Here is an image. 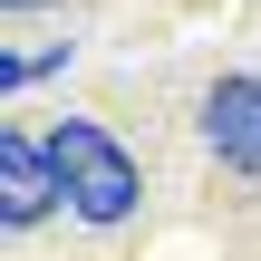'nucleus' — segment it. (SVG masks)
<instances>
[{"mask_svg": "<svg viewBox=\"0 0 261 261\" xmlns=\"http://www.w3.org/2000/svg\"><path fill=\"white\" fill-rule=\"evenodd\" d=\"M48 165H58V194H68L87 223H126V213H136V165H126V145H116L107 126H87V116H58V136H48Z\"/></svg>", "mask_w": 261, "mask_h": 261, "instance_id": "nucleus-1", "label": "nucleus"}, {"mask_svg": "<svg viewBox=\"0 0 261 261\" xmlns=\"http://www.w3.org/2000/svg\"><path fill=\"white\" fill-rule=\"evenodd\" d=\"M203 136H213L223 165L261 174V77H223V87L203 97Z\"/></svg>", "mask_w": 261, "mask_h": 261, "instance_id": "nucleus-2", "label": "nucleus"}, {"mask_svg": "<svg viewBox=\"0 0 261 261\" xmlns=\"http://www.w3.org/2000/svg\"><path fill=\"white\" fill-rule=\"evenodd\" d=\"M48 203H58V165H48V145L0 136V213H10V223H39Z\"/></svg>", "mask_w": 261, "mask_h": 261, "instance_id": "nucleus-3", "label": "nucleus"}, {"mask_svg": "<svg viewBox=\"0 0 261 261\" xmlns=\"http://www.w3.org/2000/svg\"><path fill=\"white\" fill-rule=\"evenodd\" d=\"M48 58H58V48H10V58H0V87H29Z\"/></svg>", "mask_w": 261, "mask_h": 261, "instance_id": "nucleus-4", "label": "nucleus"}, {"mask_svg": "<svg viewBox=\"0 0 261 261\" xmlns=\"http://www.w3.org/2000/svg\"><path fill=\"white\" fill-rule=\"evenodd\" d=\"M10 10H39V0H10Z\"/></svg>", "mask_w": 261, "mask_h": 261, "instance_id": "nucleus-5", "label": "nucleus"}]
</instances>
